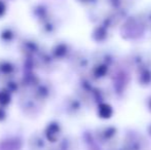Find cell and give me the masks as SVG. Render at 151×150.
I'll return each instance as SVG.
<instances>
[{
  "label": "cell",
  "instance_id": "6da1fadb",
  "mask_svg": "<svg viewBox=\"0 0 151 150\" xmlns=\"http://www.w3.org/2000/svg\"><path fill=\"white\" fill-rule=\"evenodd\" d=\"M100 114L103 117H109V115L111 114V109H110V107L106 106V105H102L101 108H100Z\"/></svg>",
  "mask_w": 151,
  "mask_h": 150
},
{
  "label": "cell",
  "instance_id": "7a4b0ae2",
  "mask_svg": "<svg viewBox=\"0 0 151 150\" xmlns=\"http://www.w3.org/2000/svg\"><path fill=\"white\" fill-rule=\"evenodd\" d=\"M8 100H9V97H8L7 94H5V93L0 94V103H2V104H6V103L8 102Z\"/></svg>",
  "mask_w": 151,
  "mask_h": 150
},
{
  "label": "cell",
  "instance_id": "3957f363",
  "mask_svg": "<svg viewBox=\"0 0 151 150\" xmlns=\"http://www.w3.org/2000/svg\"><path fill=\"white\" fill-rule=\"evenodd\" d=\"M4 12V5L3 3H0V16Z\"/></svg>",
  "mask_w": 151,
  "mask_h": 150
}]
</instances>
